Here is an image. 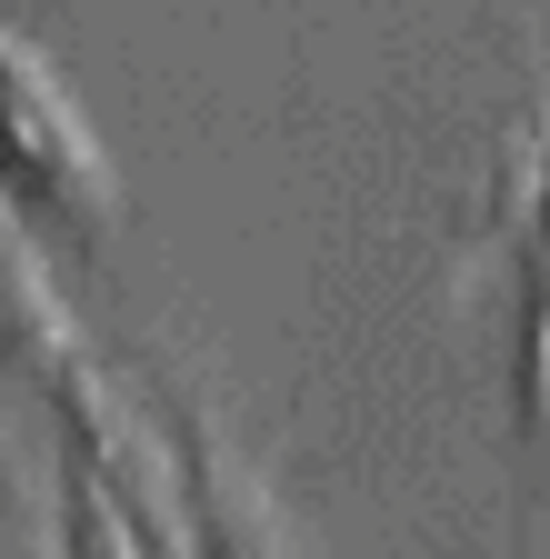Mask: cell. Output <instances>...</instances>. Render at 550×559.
Returning <instances> with one entry per match:
<instances>
[{
	"instance_id": "obj_3",
	"label": "cell",
	"mask_w": 550,
	"mask_h": 559,
	"mask_svg": "<svg viewBox=\"0 0 550 559\" xmlns=\"http://www.w3.org/2000/svg\"><path fill=\"white\" fill-rule=\"evenodd\" d=\"M60 539H71V559H130V539L101 520V500L71 479V500H60Z\"/></svg>"
},
{
	"instance_id": "obj_2",
	"label": "cell",
	"mask_w": 550,
	"mask_h": 559,
	"mask_svg": "<svg viewBox=\"0 0 550 559\" xmlns=\"http://www.w3.org/2000/svg\"><path fill=\"white\" fill-rule=\"evenodd\" d=\"M0 380H71V320H60V300L31 280V260L11 250V230H0Z\"/></svg>"
},
{
	"instance_id": "obj_1",
	"label": "cell",
	"mask_w": 550,
	"mask_h": 559,
	"mask_svg": "<svg viewBox=\"0 0 550 559\" xmlns=\"http://www.w3.org/2000/svg\"><path fill=\"white\" fill-rule=\"evenodd\" d=\"M0 190H11L31 221H50L60 240L101 250L120 200H110V170H101V140L81 130V110L60 100V81L0 31Z\"/></svg>"
}]
</instances>
